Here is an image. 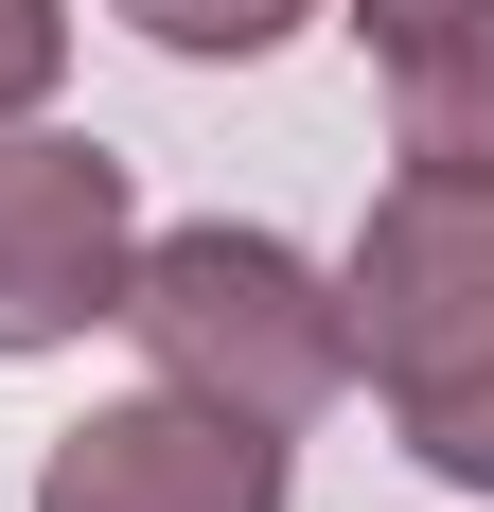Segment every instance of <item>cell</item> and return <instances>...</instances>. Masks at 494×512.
I'll use <instances>...</instances> for the list:
<instances>
[{
	"label": "cell",
	"instance_id": "cell-8",
	"mask_svg": "<svg viewBox=\"0 0 494 512\" xmlns=\"http://www.w3.org/2000/svg\"><path fill=\"white\" fill-rule=\"evenodd\" d=\"M353 18H389V0H353Z\"/></svg>",
	"mask_w": 494,
	"mask_h": 512
},
{
	"label": "cell",
	"instance_id": "cell-5",
	"mask_svg": "<svg viewBox=\"0 0 494 512\" xmlns=\"http://www.w3.org/2000/svg\"><path fill=\"white\" fill-rule=\"evenodd\" d=\"M353 36L389 71V142L442 159V177H494V0H389Z\"/></svg>",
	"mask_w": 494,
	"mask_h": 512
},
{
	"label": "cell",
	"instance_id": "cell-3",
	"mask_svg": "<svg viewBox=\"0 0 494 512\" xmlns=\"http://www.w3.org/2000/svg\"><path fill=\"white\" fill-rule=\"evenodd\" d=\"M124 265H142V177L71 124H0V371L89 354L124 318Z\"/></svg>",
	"mask_w": 494,
	"mask_h": 512
},
{
	"label": "cell",
	"instance_id": "cell-1",
	"mask_svg": "<svg viewBox=\"0 0 494 512\" xmlns=\"http://www.w3.org/2000/svg\"><path fill=\"white\" fill-rule=\"evenodd\" d=\"M336 318H353L371 407L406 424V460L442 495H494V177L406 159L336 265Z\"/></svg>",
	"mask_w": 494,
	"mask_h": 512
},
{
	"label": "cell",
	"instance_id": "cell-2",
	"mask_svg": "<svg viewBox=\"0 0 494 512\" xmlns=\"http://www.w3.org/2000/svg\"><path fill=\"white\" fill-rule=\"evenodd\" d=\"M124 336H142V371H159V389H195V407H247V424H283V442L353 389L336 265H300L283 230H247V212L142 230V265H124Z\"/></svg>",
	"mask_w": 494,
	"mask_h": 512
},
{
	"label": "cell",
	"instance_id": "cell-7",
	"mask_svg": "<svg viewBox=\"0 0 494 512\" xmlns=\"http://www.w3.org/2000/svg\"><path fill=\"white\" fill-rule=\"evenodd\" d=\"M71 71V0H0V124H36Z\"/></svg>",
	"mask_w": 494,
	"mask_h": 512
},
{
	"label": "cell",
	"instance_id": "cell-6",
	"mask_svg": "<svg viewBox=\"0 0 494 512\" xmlns=\"http://www.w3.org/2000/svg\"><path fill=\"white\" fill-rule=\"evenodd\" d=\"M106 18H124L142 53H177V71H247V53H283L318 0H106Z\"/></svg>",
	"mask_w": 494,
	"mask_h": 512
},
{
	"label": "cell",
	"instance_id": "cell-4",
	"mask_svg": "<svg viewBox=\"0 0 494 512\" xmlns=\"http://www.w3.org/2000/svg\"><path fill=\"white\" fill-rule=\"evenodd\" d=\"M36 512H300V442L195 389H124L36 460Z\"/></svg>",
	"mask_w": 494,
	"mask_h": 512
}]
</instances>
